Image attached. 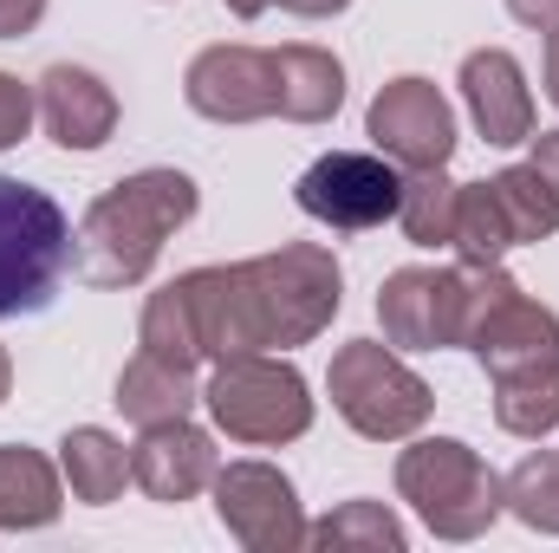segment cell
<instances>
[{
    "mask_svg": "<svg viewBox=\"0 0 559 553\" xmlns=\"http://www.w3.org/2000/svg\"><path fill=\"white\" fill-rule=\"evenodd\" d=\"M169 293L182 299L202 358H241L319 339L338 313V261L312 242H293L241 268H195L169 280Z\"/></svg>",
    "mask_w": 559,
    "mask_h": 553,
    "instance_id": "cell-1",
    "label": "cell"
},
{
    "mask_svg": "<svg viewBox=\"0 0 559 553\" xmlns=\"http://www.w3.org/2000/svg\"><path fill=\"white\" fill-rule=\"evenodd\" d=\"M195 215V183L182 169H138L124 183H111L79 235H72V261H79V280L92 286H131V280L150 274V261L163 255V242Z\"/></svg>",
    "mask_w": 559,
    "mask_h": 553,
    "instance_id": "cell-2",
    "label": "cell"
},
{
    "mask_svg": "<svg viewBox=\"0 0 559 553\" xmlns=\"http://www.w3.org/2000/svg\"><path fill=\"white\" fill-rule=\"evenodd\" d=\"M514 293V280L501 274L495 261H462V268H404V274L384 280L378 293V319H384V339L391 345H468L481 313Z\"/></svg>",
    "mask_w": 559,
    "mask_h": 553,
    "instance_id": "cell-3",
    "label": "cell"
},
{
    "mask_svg": "<svg viewBox=\"0 0 559 553\" xmlns=\"http://www.w3.org/2000/svg\"><path fill=\"white\" fill-rule=\"evenodd\" d=\"M72 268V222L66 209L33 189L0 176V319L39 313Z\"/></svg>",
    "mask_w": 559,
    "mask_h": 553,
    "instance_id": "cell-4",
    "label": "cell"
},
{
    "mask_svg": "<svg viewBox=\"0 0 559 553\" xmlns=\"http://www.w3.org/2000/svg\"><path fill=\"white\" fill-rule=\"evenodd\" d=\"M397 489L404 502H417V515L442 534V541H475L495 515H501V482L495 469L449 436H429L417 449H404L397 462Z\"/></svg>",
    "mask_w": 559,
    "mask_h": 553,
    "instance_id": "cell-5",
    "label": "cell"
},
{
    "mask_svg": "<svg viewBox=\"0 0 559 553\" xmlns=\"http://www.w3.org/2000/svg\"><path fill=\"white\" fill-rule=\"evenodd\" d=\"M209 411L228 436L241 443H286L312 423V398H306V378L293 365H280L267 352H241V358H222V372L209 378Z\"/></svg>",
    "mask_w": 559,
    "mask_h": 553,
    "instance_id": "cell-6",
    "label": "cell"
},
{
    "mask_svg": "<svg viewBox=\"0 0 559 553\" xmlns=\"http://www.w3.org/2000/svg\"><path fill=\"white\" fill-rule=\"evenodd\" d=\"M332 404L358 436L391 443V436H411L436 398L404 358H391L378 339H358V345H338L332 358Z\"/></svg>",
    "mask_w": 559,
    "mask_h": 553,
    "instance_id": "cell-7",
    "label": "cell"
},
{
    "mask_svg": "<svg viewBox=\"0 0 559 553\" xmlns=\"http://www.w3.org/2000/svg\"><path fill=\"white\" fill-rule=\"evenodd\" d=\"M404 202V176L384 156L365 150H332L299 176V209L325 228H378Z\"/></svg>",
    "mask_w": 559,
    "mask_h": 553,
    "instance_id": "cell-8",
    "label": "cell"
},
{
    "mask_svg": "<svg viewBox=\"0 0 559 553\" xmlns=\"http://www.w3.org/2000/svg\"><path fill=\"white\" fill-rule=\"evenodd\" d=\"M215 515H222V528L241 548H254V553H286L306 541L293 482L280 469H267V462H228V469H215Z\"/></svg>",
    "mask_w": 559,
    "mask_h": 553,
    "instance_id": "cell-9",
    "label": "cell"
},
{
    "mask_svg": "<svg viewBox=\"0 0 559 553\" xmlns=\"http://www.w3.org/2000/svg\"><path fill=\"white\" fill-rule=\"evenodd\" d=\"M371 138L397 169H442L455 150V111L429 79H397L371 98Z\"/></svg>",
    "mask_w": 559,
    "mask_h": 553,
    "instance_id": "cell-10",
    "label": "cell"
},
{
    "mask_svg": "<svg viewBox=\"0 0 559 553\" xmlns=\"http://www.w3.org/2000/svg\"><path fill=\"white\" fill-rule=\"evenodd\" d=\"M189 105L215 125L274 118V52L254 46H209L189 66Z\"/></svg>",
    "mask_w": 559,
    "mask_h": 553,
    "instance_id": "cell-11",
    "label": "cell"
},
{
    "mask_svg": "<svg viewBox=\"0 0 559 553\" xmlns=\"http://www.w3.org/2000/svg\"><path fill=\"white\" fill-rule=\"evenodd\" d=\"M215 443L195 430V423H150L143 443L131 449V482H138L150 502H189L195 489L215 482Z\"/></svg>",
    "mask_w": 559,
    "mask_h": 553,
    "instance_id": "cell-12",
    "label": "cell"
},
{
    "mask_svg": "<svg viewBox=\"0 0 559 553\" xmlns=\"http://www.w3.org/2000/svg\"><path fill=\"white\" fill-rule=\"evenodd\" d=\"M468 345L481 352V365H488L495 378H508V372H534V365H554L559 358V319L547 313V306H534V299L514 286V293H501V299L481 313V326H475Z\"/></svg>",
    "mask_w": 559,
    "mask_h": 553,
    "instance_id": "cell-13",
    "label": "cell"
},
{
    "mask_svg": "<svg viewBox=\"0 0 559 553\" xmlns=\"http://www.w3.org/2000/svg\"><path fill=\"white\" fill-rule=\"evenodd\" d=\"M462 98H468V111H475L488 143L508 150V143L534 138V98H527V79H521L514 52H501V46L468 52L462 59Z\"/></svg>",
    "mask_w": 559,
    "mask_h": 553,
    "instance_id": "cell-14",
    "label": "cell"
},
{
    "mask_svg": "<svg viewBox=\"0 0 559 553\" xmlns=\"http://www.w3.org/2000/svg\"><path fill=\"white\" fill-rule=\"evenodd\" d=\"M39 118H46L52 143H66V150H98V143L111 138V125H118V98H111V85H105L98 72H85V66H52V72L39 79Z\"/></svg>",
    "mask_w": 559,
    "mask_h": 553,
    "instance_id": "cell-15",
    "label": "cell"
},
{
    "mask_svg": "<svg viewBox=\"0 0 559 553\" xmlns=\"http://www.w3.org/2000/svg\"><path fill=\"white\" fill-rule=\"evenodd\" d=\"M345 98V66L319 46H280L274 52V111L293 125H325Z\"/></svg>",
    "mask_w": 559,
    "mask_h": 553,
    "instance_id": "cell-16",
    "label": "cell"
},
{
    "mask_svg": "<svg viewBox=\"0 0 559 553\" xmlns=\"http://www.w3.org/2000/svg\"><path fill=\"white\" fill-rule=\"evenodd\" d=\"M189 404H195L189 372L169 365V358H156V352H138V358L124 365V378H118V411L131 416V423H143V430L189 416Z\"/></svg>",
    "mask_w": 559,
    "mask_h": 553,
    "instance_id": "cell-17",
    "label": "cell"
},
{
    "mask_svg": "<svg viewBox=\"0 0 559 553\" xmlns=\"http://www.w3.org/2000/svg\"><path fill=\"white\" fill-rule=\"evenodd\" d=\"M59 515V475L46 456L7 443L0 449V528H46Z\"/></svg>",
    "mask_w": 559,
    "mask_h": 553,
    "instance_id": "cell-18",
    "label": "cell"
},
{
    "mask_svg": "<svg viewBox=\"0 0 559 553\" xmlns=\"http://www.w3.org/2000/svg\"><path fill=\"white\" fill-rule=\"evenodd\" d=\"M59 449H66L59 462H66V482H72L79 502H118V495H124L131 456H124L118 436H105V430H72Z\"/></svg>",
    "mask_w": 559,
    "mask_h": 553,
    "instance_id": "cell-19",
    "label": "cell"
},
{
    "mask_svg": "<svg viewBox=\"0 0 559 553\" xmlns=\"http://www.w3.org/2000/svg\"><path fill=\"white\" fill-rule=\"evenodd\" d=\"M495 202H501V215H508V228H514V248H521V242H547L559 228V196L534 163L501 169V176H495Z\"/></svg>",
    "mask_w": 559,
    "mask_h": 553,
    "instance_id": "cell-20",
    "label": "cell"
},
{
    "mask_svg": "<svg viewBox=\"0 0 559 553\" xmlns=\"http://www.w3.org/2000/svg\"><path fill=\"white\" fill-rule=\"evenodd\" d=\"M495 385H501V398H495L501 430H514V436H547L559 423V358L554 365H534V372H508V378H495Z\"/></svg>",
    "mask_w": 559,
    "mask_h": 553,
    "instance_id": "cell-21",
    "label": "cell"
},
{
    "mask_svg": "<svg viewBox=\"0 0 559 553\" xmlns=\"http://www.w3.org/2000/svg\"><path fill=\"white\" fill-rule=\"evenodd\" d=\"M455 202H462V183H449L442 169H417V176L404 183V202H397L404 235H411L417 248L455 242Z\"/></svg>",
    "mask_w": 559,
    "mask_h": 553,
    "instance_id": "cell-22",
    "label": "cell"
},
{
    "mask_svg": "<svg viewBox=\"0 0 559 553\" xmlns=\"http://www.w3.org/2000/svg\"><path fill=\"white\" fill-rule=\"evenodd\" d=\"M312 548H371V553H404V528L384 502H345L319 528H306Z\"/></svg>",
    "mask_w": 559,
    "mask_h": 553,
    "instance_id": "cell-23",
    "label": "cell"
},
{
    "mask_svg": "<svg viewBox=\"0 0 559 553\" xmlns=\"http://www.w3.org/2000/svg\"><path fill=\"white\" fill-rule=\"evenodd\" d=\"M455 248L462 261H501L514 248V228L495 202V183H462V202H455Z\"/></svg>",
    "mask_w": 559,
    "mask_h": 553,
    "instance_id": "cell-24",
    "label": "cell"
},
{
    "mask_svg": "<svg viewBox=\"0 0 559 553\" xmlns=\"http://www.w3.org/2000/svg\"><path fill=\"white\" fill-rule=\"evenodd\" d=\"M501 502L527 521V528H540V534H559V449H540V456H527L508 482H501Z\"/></svg>",
    "mask_w": 559,
    "mask_h": 553,
    "instance_id": "cell-25",
    "label": "cell"
},
{
    "mask_svg": "<svg viewBox=\"0 0 559 553\" xmlns=\"http://www.w3.org/2000/svg\"><path fill=\"white\" fill-rule=\"evenodd\" d=\"M26 125H33V92L13 72H0V150L26 138Z\"/></svg>",
    "mask_w": 559,
    "mask_h": 553,
    "instance_id": "cell-26",
    "label": "cell"
},
{
    "mask_svg": "<svg viewBox=\"0 0 559 553\" xmlns=\"http://www.w3.org/2000/svg\"><path fill=\"white\" fill-rule=\"evenodd\" d=\"M39 13H46V0H0V39L33 33V26H39Z\"/></svg>",
    "mask_w": 559,
    "mask_h": 553,
    "instance_id": "cell-27",
    "label": "cell"
},
{
    "mask_svg": "<svg viewBox=\"0 0 559 553\" xmlns=\"http://www.w3.org/2000/svg\"><path fill=\"white\" fill-rule=\"evenodd\" d=\"M508 13H514L521 26H540V33L559 26V0H508Z\"/></svg>",
    "mask_w": 559,
    "mask_h": 553,
    "instance_id": "cell-28",
    "label": "cell"
},
{
    "mask_svg": "<svg viewBox=\"0 0 559 553\" xmlns=\"http://www.w3.org/2000/svg\"><path fill=\"white\" fill-rule=\"evenodd\" d=\"M547 183H554V196H559V131H547V138H534V156H527Z\"/></svg>",
    "mask_w": 559,
    "mask_h": 553,
    "instance_id": "cell-29",
    "label": "cell"
},
{
    "mask_svg": "<svg viewBox=\"0 0 559 553\" xmlns=\"http://www.w3.org/2000/svg\"><path fill=\"white\" fill-rule=\"evenodd\" d=\"M286 13H306V20H325V13H338L345 0H280Z\"/></svg>",
    "mask_w": 559,
    "mask_h": 553,
    "instance_id": "cell-30",
    "label": "cell"
},
{
    "mask_svg": "<svg viewBox=\"0 0 559 553\" xmlns=\"http://www.w3.org/2000/svg\"><path fill=\"white\" fill-rule=\"evenodd\" d=\"M547 98L559 105V26L547 33Z\"/></svg>",
    "mask_w": 559,
    "mask_h": 553,
    "instance_id": "cell-31",
    "label": "cell"
},
{
    "mask_svg": "<svg viewBox=\"0 0 559 553\" xmlns=\"http://www.w3.org/2000/svg\"><path fill=\"white\" fill-rule=\"evenodd\" d=\"M228 7H235V13H241V20H261V13H267V7H274V0H228Z\"/></svg>",
    "mask_w": 559,
    "mask_h": 553,
    "instance_id": "cell-32",
    "label": "cell"
},
{
    "mask_svg": "<svg viewBox=\"0 0 559 553\" xmlns=\"http://www.w3.org/2000/svg\"><path fill=\"white\" fill-rule=\"evenodd\" d=\"M7 385H13V365H7V352H0V398H7Z\"/></svg>",
    "mask_w": 559,
    "mask_h": 553,
    "instance_id": "cell-33",
    "label": "cell"
}]
</instances>
